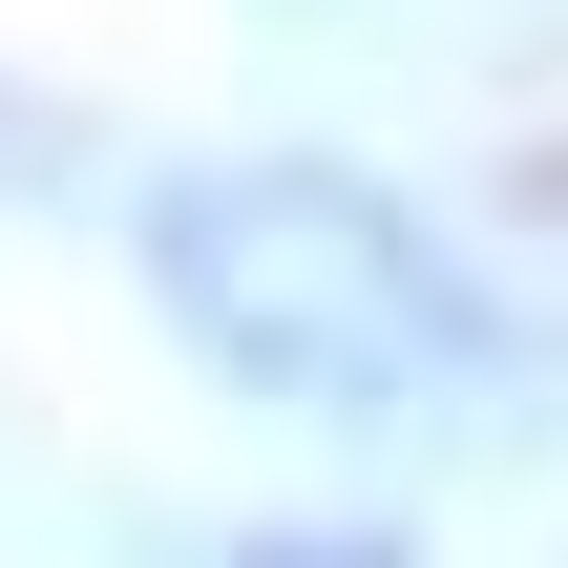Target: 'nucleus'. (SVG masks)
Listing matches in <instances>:
<instances>
[{"label":"nucleus","instance_id":"obj_1","mask_svg":"<svg viewBox=\"0 0 568 568\" xmlns=\"http://www.w3.org/2000/svg\"><path fill=\"white\" fill-rule=\"evenodd\" d=\"M148 316L232 400H274V422H443V400L506 379L485 274L400 190L295 169V148H232V169H169L148 190Z\"/></svg>","mask_w":568,"mask_h":568},{"label":"nucleus","instance_id":"obj_2","mask_svg":"<svg viewBox=\"0 0 568 568\" xmlns=\"http://www.w3.org/2000/svg\"><path fill=\"white\" fill-rule=\"evenodd\" d=\"M190 568H422L400 527H232V548H190Z\"/></svg>","mask_w":568,"mask_h":568}]
</instances>
